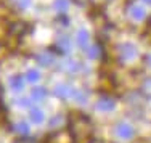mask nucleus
<instances>
[{
	"instance_id": "2",
	"label": "nucleus",
	"mask_w": 151,
	"mask_h": 143,
	"mask_svg": "<svg viewBox=\"0 0 151 143\" xmlns=\"http://www.w3.org/2000/svg\"><path fill=\"white\" fill-rule=\"evenodd\" d=\"M74 137L71 134V130H58V132H53L47 137L45 143H73Z\"/></svg>"
},
{
	"instance_id": "16",
	"label": "nucleus",
	"mask_w": 151,
	"mask_h": 143,
	"mask_svg": "<svg viewBox=\"0 0 151 143\" xmlns=\"http://www.w3.org/2000/svg\"><path fill=\"white\" fill-rule=\"evenodd\" d=\"M66 69L71 71V73H76V71L81 69V63L74 61V60H69V61H66Z\"/></svg>"
},
{
	"instance_id": "21",
	"label": "nucleus",
	"mask_w": 151,
	"mask_h": 143,
	"mask_svg": "<svg viewBox=\"0 0 151 143\" xmlns=\"http://www.w3.org/2000/svg\"><path fill=\"white\" fill-rule=\"evenodd\" d=\"M143 88H145V92H146V93H150V95H151V79H148V80L145 82Z\"/></svg>"
},
{
	"instance_id": "11",
	"label": "nucleus",
	"mask_w": 151,
	"mask_h": 143,
	"mask_svg": "<svg viewBox=\"0 0 151 143\" xmlns=\"http://www.w3.org/2000/svg\"><path fill=\"white\" fill-rule=\"evenodd\" d=\"M77 44L81 45L82 48L87 47V44H88V32L85 29H81L77 32Z\"/></svg>"
},
{
	"instance_id": "8",
	"label": "nucleus",
	"mask_w": 151,
	"mask_h": 143,
	"mask_svg": "<svg viewBox=\"0 0 151 143\" xmlns=\"http://www.w3.org/2000/svg\"><path fill=\"white\" fill-rule=\"evenodd\" d=\"M55 48L58 50L60 53L69 52V50H71V42H69V39H68V37H60V39H56Z\"/></svg>"
},
{
	"instance_id": "14",
	"label": "nucleus",
	"mask_w": 151,
	"mask_h": 143,
	"mask_svg": "<svg viewBox=\"0 0 151 143\" xmlns=\"http://www.w3.org/2000/svg\"><path fill=\"white\" fill-rule=\"evenodd\" d=\"M68 6H69V2H68V0H55V3H53V8L58 13L68 11Z\"/></svg>"
},
{
	"instance_id": "6",
	"label": "nucleus",
	"mask_w": 151,
	"mask_h": 143,
	"mask_svg": "<svg viewBox=\"0 0 151 143\" xmlns=\"http://www.w3.org/2000/svg\"><path fill=\"white\" fill-rule=\"evenodd\" d=\"M53 61H55V55H53L52 52H42L40 55H37V63L44 68L52 66Z\"/></svg>"
},
{
	"instance_id": "3",
	"label": "nucleus",
	"mask_w": 151,
	"mask_h": 143,
	"mask_svg": "<svg viewBox=\"0 0 151 143\" xmlns=\"http://www.w3.org/2000/svg\"><path fill=\"white\" fill-rule=\"evenodd\" d=\"M53 92H55L56 96H60V98H63V100H68V98H74L76 88L69 84H58V85H55Z\"/></svg>"
},
{
	"instance_id": "13",
	"label": "nucleus",
	"mask_w": 151,
	"mask_h": 143,
	"mask_svg": "<svg viewBox=\"0 0 151 143\" xmlns=\"http://www.w3.org/2000/svg\"><path fill=\"white\" fill-rule=\"evenodd\" d=\"M15 130H16L19 135H29V132H31V127H29V124H27V122H24V121H21V122H18L16 126H15Z\"/></svg>"
},
{
	"instance_id": "7",
	"label": "nucleus",
	"mask_w": 151,
	"mask_h": 143,
	"mask_svg": "<svg viewBox=\"0 0 151 143\" xmlns=\"http://www.w3.org/2000/svg\"><path fill=\"white\" fill-rule=\"evenodd\" d=\"M29 121L34 124H42L45 121V113L42 111L40 108H31L29 109Z\"/></svg>"
},
{
	"instance_id": "19",
	"label": "nucleus",
	"mask_w": 151,
	"mask_h": 143,
	"mask_svg": "<svg viewBox=\"0 0 151 143\" xmlns=\"http://www.w3.org/2000/svg\"><path fill=\"white\" fill-rule=\"evenodd\" d=\"M31 100L32 98H21V100H18V105L24 106V108H26V106H31Z\"/></svg>"
},
{
	"instance_id": "18",
	"label": "nucleus",
	"mask_w": 151,
	"mask_h": 143,
	"mask_svg": "<svg viewBox=\"0 0 151 143\" xmlns=\"http://www.w3.org/2000/svg\"><path fill=\"white\" fill-rule=\"evenodd\" d=\"M134 16L137 19H142L143 18V10L140 8V6H134Z\"/></svg>"
},
{
	"instance_id": "1",
	"label": "nucleus",
	"mask_w": 151,
	"mask_h": 143,
	"mask_svg": "<svg viewBox=\"0 0 151 143\" xmlns=\"http://www.w3.org/2000/svg\"><path fill=\"white\" fill-rule=\"evenodd\" d=\"M71 134H73L74 140L81 138H88L92 134V124L82 114H76V117L71 119Z\"/></svg>"
},
{
	"instance_id": "10",
	"label": "nucleus",
	"mask_w": 151,
	"mask_h": 143,
	"mask_svg": "<svg viewBox=\"0 0 151 143\" xmlns=\"http://www.w3.org/2000/svg\"><path fill=\"white\" fill-rule=\"evenodd\" d=\"M45 96H47V88H44V87H37L31 92V98L34 100V101H40Z\"/></svg>"
},
{
	"instance_id": "17",
	"label": "nucleus",
	"mask_w": 151,
	"mask_h": 143,
	"mask_svg": "<svg viewBox=\"0 0 151 143\" xmlns=\"http://www.w3.org/2000/svg\"><path fill=\"white\" fill-rule=\"evenodd\" d=\"M13 3H15L18 8H27L31 5V0H13Z\"/></svg>"
},
{
	"instance_id": "20",
	"label": "nucleus",
	"mask_w": 151,
	"mask_h": 143,
	"mask_svg": "<svg viewBox=\"0 0 151 143\" xmlns=\"http://www.w3.org/2000/svg\"><path fill=\"white\" fill-rule=\"evenodd\" d=\"M61 119H63V117H61V116H56V117H53V119L50 121V126H52V127L55 126V127H56V126H58V124L61 122Z\"/></svg>"
},
{
	"instance_id": "4",
	"label": "nucleus",
	"mask_w": 151,
	"mask_h": 143,
	"mask_svg": "<svg viewBox=\"0 0 151 143\" xmlns=\"http://www.w3.org/2000/svg\"><path fill=\"white\" fill-rule=\"evenodd\" d=\"M134 134H135L134 127H132L130 124H127V122H121L119 126L116 127V135L119 138H124V140L132 138V137H134Z\"/></svg>"
},
{
	"instance_id": "22",
	"label": "nucleus",
	"mask_w": 151,
	"mask_h": 143,
	"mask_svg": "<svg viewBox=\"0 0 151 143\" xmlns=\"http://www.w3.org/2000/svg\"><path fill=\"white\" fill-rule=\"evenodd\" d=\"M150 64H151V56H150Z\"/></svg>"
},
{
	"instance_id": "5",
	"label": "nucleus",
	"mask_w": 151,
	"mask_h": 143,
	"mask_svg": "<svg viewBox=\"0 0 151 143\" xmlns=\"http://www.w3.org/2000/svg\"><path fill=\"white\" fill-rule=\"evenodd\" d=\"M24 82H26V77H23L21 74H15L10 77V87L13 92H21L24 88Z\"/></svg>"
},
{
	"instance_id": "9",
	"label": "nucleus",
	"mask_w": 151,
	"mask_h": 143,
	"mask_svg": "<svg viewBox=\"0 0 151 143\" xmlns=\"http://www.w3.org/2000/svg\"><path fill=\"white\" fill-rule=\"evenodd\" d=\"M96 108L100 111H111L114 108V101L111 98H100L98 103H96Z\"/></svg>"
},
{
	"instance_id": "15",
	"label": "nucleus",
	"mask_w": 151,
	"mask_h": 143,
	"mask_svg": "<svg viewBox=\"0 0 151 143\" xmlns=\"http://www.w3.org/2000/svg\"><path fill=\"white\" fill-rule=\"evenodd\" d=\"M74 98H76V101H77V103H81V105H85V103H87V100H88V95L85 93L84 90H76Z\"/></svg>"
},
{
	"instance_id": "12",
	"label": "nucleus",
	"mask_w": 151,
	"mask_h": 143,
	"mask_svg": "<svg viewBox=\"0 0 151 143\" xmlns=\"http://www.w3.org/2000/svg\"><path fill=\"white\" fill-rule=\"evenodd\" d=\"M26 80L27 82H31V84H34V82H37L39 79H40V73H39L37 69H34V68H32V69H27L26 71Z\"/></svg>"
}]
</instances>
